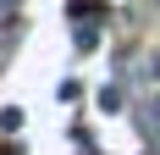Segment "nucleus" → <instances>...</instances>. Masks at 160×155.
Wrapping results in <instances>:
<instances>
[{"mask_svg": "<svg viewBox=\"0 0 160 155\" xmlns=\"http://www.w3.org/2000/svg\"><path fill=\"white\" fill-rule=\"evenodd\" d=\"M17 127H22V111L6 105V111H0V133H17Z\"/></svg>", "mask_w": 160, "mask_h": 155, "instance_id": "nucleus-1", "label": "nucleus"}, {"mask_svg": "<svg viewBox=\"0 0 160 155\" xmlns=\"http://www.w3.org/2000/svg\"><path fill=\"white\" fill-rule=\"evenodd\" d=\"M72 45H78V50H94V45H99V33H94V28H78V33H72Z\"/></svg>", "mask_w": 160, "mask_h": 155, "instance_id": "nucleus-2", "label": "nucleus"}]
</instances>
